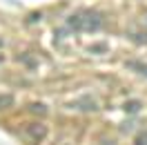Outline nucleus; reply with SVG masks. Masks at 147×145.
<instances>
[{"label":"nucleus","mask_w":147,"mask_h":145,"mask_svg":"<svg viewBox=\"0 0 147 145\" xmlns=\"http://www.w3.org/2000/svg\"><path fill=\"white\" fill-rule=\"evenodd\" d=\"M129 38H131L136 45H147V31H138V34H131Z\"/></svg>","instance_id":"obj_6"},{"label":"nucleus","mask_w":147,"mask_h":145,"mask_svg":"<svg viewBox=\"0 0 147 145\" xmlns=\"http://www.w3.org/2000/svg\"><path fill=\"white\" fill-rule=\"evenodd\" d=\"M45 134H47V127L42 125V123H29V125H25V136H27L31 143L42 141Z\"/></svg>","instance_id":"obj_2"},{"label":"nucleus","mask_w":147,"mask_h":145,"mask_svg":"<svg viewBox=\"0 0 147 145\" xmlns=\"http://www.w3.org/2000/svg\"><path fill=\"white\" fill-rule=\"evenodd\" d=\"M136 145H147V129L136 136Z\"/></svg>","instance_id":"obj_10"},{"label":"nucleus","mask_w":147,"mask_h":145,"mask_svg":"<svg viewBox=\"0 0 147 145\" xmlns=\"http://www.w3.org/2000/svg\"><path fill=\"white\" fill-rule=\"evenodd\" d=\"M13 105V96H9V94H5V96H0V109H7Z\"/></svg>","instance_id":"obj_8"},{"label":"nucleus","mask_w":147,"mask_h":145,"mask_svg":"<svg viewBox=\"0 0 147 145\" xmlns=\"http://www.w3.org/2000/svg\"><path fill=\"white\" fill-rule=\"evenodd\" d=\"M105 49H107V45H94V47H89L92 54H98V51H105Z\"/></svg>","instance_id":"obj_11"},{"label":"nucleus","mask_w":147,"mask_h":145,"mask_svg":"<svg viewBox=\"0 0 147 145\" xmlns=\"http://www.w3.org/2000/svg\"><path fill=\"white\" fill-rule=\"evenodd\" d=\"M18 60H22V63H25V65H29V67H36V60H34V58H31V56H29V54H22V56H20V58H18Z\"/></svg>","instance_id":"obj_9"},{"label":"nucleus","mask_w":147,"mask_h":145,"mask_svg":"<svg viewBox=\"0 0 147 145\" xmlns=\"http://www.w3.org/2000/svg\"><path fill=\"white\" fill-rule=\"evenodd\" d=\"M29 109H31L34 114H40V116H45V114H47V107L42 105V103H31V105H29Z\"/></svg>","instance_id":"obj_7"},{"label":"nucleus","mask_w":147,"mask_h":145,"mask_svg":"<svg viewBox=\"0 0 147 145\" xmlns=\"http://www.w3.org/2000/svg\"><path fill=\"white\" fill-rule=\"evenodd\" d=\"M140 107H143V103H140V100H127V103H125V105H123V109H125V112H127V114H138V112H140Z\"/></svg>","instance_id":"obj_5"},{"label":"nucleus","mask_w":147,"mask_h":145,"mask_svg":"<svg viewBox=\"0 0 147 145\" xmlns=\"http://www.w3.org/2000/svg\"><path fill=\"white\" fill-rule=\"evenodd\" d=\"M71 107L83 109V112H94V109H98V103H96L92 96H83V98L74 100V103H71Z\"/></svg>","instance_id":"obj_3"},{"label":"nucleus","mask_w":147,"mask_h":145,"mask_svg":"<svg viewBox=\"0 0 147 145\" xmlns=\"http://www.w3.org/2000/svg\"><path fill=\"white\" fill-rule=\"evenodd\" d=\"M125 67L131 69V72H136V74H140V76H147V63H140V60H127Z\"/></svg>","instance_id":"obj_4"},{"label":"nucleus","mask_w":147,"mask_h":145,"mask_svg":"<svg viewBox=\"0 0 147 145\" xmlns=\"http://www.w3.org/2000/svg\"><path fill=\"white\" fill-rule=\"evenodd\" d=\"M40 18H42L40 11H38V14H31V16H29V22H36V20H40Z\"/></svg>","instance_id":"obj_12"},{"label":"nucleus","mask_w":147,"mask_h":145,"mask_svg":"<svg viewBox=\"0 0 147 145\" xmlns=\"http://www.w3.org/2000/svg\"><path fill=\"white\" fill-rule=\"evenodd\" d=\"M102 27V16L98 11H78L67 18V29L71 31H98Z\"/></svg>","instance_id":"obj_1"}]
</instances>
